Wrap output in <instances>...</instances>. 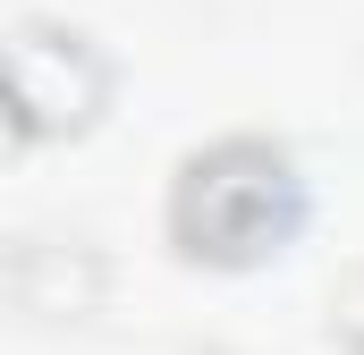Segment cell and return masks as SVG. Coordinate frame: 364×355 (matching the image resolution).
I'll return each instance as SVG.
<instances>
[{"instance_id": "1", "label": "cell", "mask_w": 364, "mask_h": 355, "mask_svg": "<svg viewBox=\"0 0 364 355\" xmlns=\"http://www.w3.org/2000/svg\"><path fill=\"white\" fill-rule=\"evenodd\" d=\"M305 220V186L288 170V153L263 136H220L203 153H186L170 186V237L203 263H255Z\"/></svg>"}, {"instance_id": "2", "label": "cell", "mask_w": 364, "mask_h": 355, "mask_svg": "<svg viewBox=\"0 0 364 355\" xmlns=\"http://www.w3.org/2000/svg\"><path fill=\"white\" fill-rule=\"evenodd\" d=\"M9 102H17V136H51V127L93 119V102H102V60H93V43L68 34V26L17 17V43H9Z\"/></svg>"}, {"instance_id": "3", "label": "cell", "mask_w": 364, "mask_h": 355, "mask_svg": "<svg viewBox=\"0 0 364 355\" xmlns=\"http://www.w3.org/2000/svg\"><path fill=\"white\" fill-rule=\"evenodd\" d=\"M331 330H339V339L364 355V271H348V288L331 296Z\"/></svg>"}]
</instances>
